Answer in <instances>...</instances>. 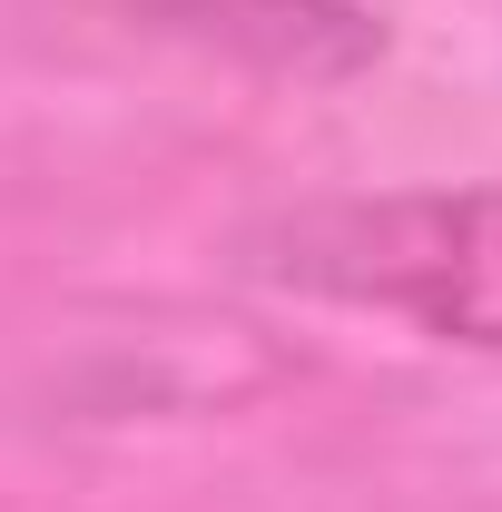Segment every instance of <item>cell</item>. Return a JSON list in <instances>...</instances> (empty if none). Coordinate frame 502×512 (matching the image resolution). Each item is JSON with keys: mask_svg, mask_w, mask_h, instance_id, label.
<instances>
[{"mask_svg": "<svg viewBox=\"0 0 502 512\" xmlns=\"http://www.w3.org/2000/svg\"><path fill=\"white\" fill-rule=\"evenodd\" d=\"M256 266L306 286V296L384 306L443 345L502 355V188H414V197L306 207L266 237Z\"/></svg>", "mask_w": 502, "mask_h": 512, "instance_id": "6da1fadb", "label": "cell"}, {"mask_svg": "<svg viewBox=\"0 0 502 512\" xmlns=\"http://www.w3.org/2000/svg\"><path fill=\"white\" fill-rule=\"evenodd\" d=\"M148 10H197L178 30L197 40H247L266 69H306V79H335V69H365L384 50V30L345 0H148Z\"/></svg>", "mask_w": 502, "mask_h": 512, "instance_id": "7a4b0ae2", "label": "cell"}]
</instances>
